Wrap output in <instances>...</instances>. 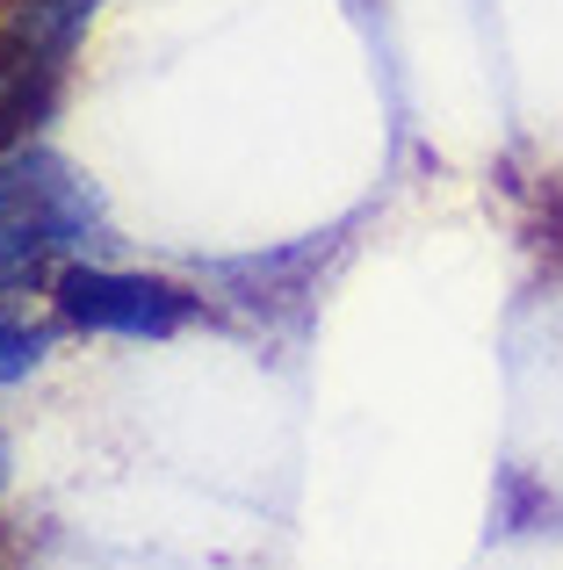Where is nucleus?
I'll use <instances>...</instances> for the list:
<instances>
[{
	"label": "nucleus",
	"mask_w": 563,
	"mask_h": 570,
	"mask_svg": "<svg viewBox=\"0 0 563 570\" xmlns=\"http://www.w3.org/2000/svg\"><path fill=\"white\" fill-rule=\"evenodd\" d=\"M95 188L66 167V159L22 153L0 159V304H8L22 282H37L58 253H72L87 232H95Z\"/></svg>",
	"instance_id": "nucleus-1"
},
{
	"label": "nucleus",
	"mask_w": 563,
	"mask_h": 570,
	"mask_svg": "<svg viewBox=\"0 0 563 570\" xmlns=\"http://www.w3.org/2000/svg\"><path fill=\"white\" fill-rule=\"evenodd\" d=\"M43 347H51V333H37L29 318H14V311L0 304V383H22L29 368L43 362Z\"/></svg>",
	"instance_id": "nucleus-3"
},
{
	"label": "nucleus",
	"mask_w": 563,
	"mask_h": 570,
	"mask_svg": "<svg viewBox=\"0 0 563 570\" xmlns=\"http://www.w3.org/2000/svg\"><path fill=\"white\" fill-rule=\"evenodd\" d=\"M51 304L80 333H116V340H174L181 325H196L203 296H188L181 282L159 275H116V267H58Z\"/></svg>",
	"instance_id": "nucleus-2"
},
{
	"label": "nucleus",
	"mask_w": 563,
	"mask_h": 570,
	"mask_svg": "<svg viewBox=\"0 0 563 570\" xmlns=\"http://www.w3.org/2000/svg\"><path fill=\"white\" fill-rule=\"evenodd\" d=\"M0 491H8V441H0Z\"/></svg>",
	"instance_id": "nucleus-4"
}]
</instances>
